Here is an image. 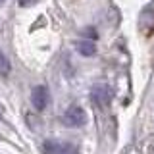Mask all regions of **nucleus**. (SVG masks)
I'll return each instance as SVG.
<instances>
[{"label":"nucleus","instance_id":"1","mask_svg":"<svg viewBox=\"0 0 154 154\" xmlns=\"http://www.w3.org/2000/svg\"><path fill=\"white\" fill-rule=\"evenodd\" d=\"M62 123L66 125V127H81V125L87 123V112L81 106H69V108L64 112V116H62Z\"/></svg>","mask_w":154,"mask_h":154},{"label":"nucleus","instance_id":"2","mask_svg":"<svg viewBox=\"0 0 154 154\" xmlns=\"http://www.w3.org/2000/svg\"><path fill=\"white\" fill-rule=\"evenodd\" d=\"M112 98H114V91L106 85H96V87H93V91H91V100H93L98 108H108L110 102H112Z\"/></svg>","mask_w":154,"mask_h":154},{"label":"nucleus","instance_id":"3","mask_svg":"<svg viewBox=\"0 0 154 154\" xmlns=\"http://www.w3.org/2000/svg\"><path fill=\"white\" fill-rule=\"evenodd\" d=\"M42 152L45 154H77V146L69 143H60V141H45L42 143Z\"/></svg>","mask_w":154,"mask_h":154},{"label":"nucleus","instance_id":"4","mask_svg":"<svg viewBox=\"0 0 154 154\" xmlns=\"http://www.w3.org/2000/svg\"><path fill=\"white\" fill-rule=\"evenodd\" d=\"M31 102H33V106H35V110L42 112V110L48 106V102H50V93H48V87L37 85L35 89L31 91Z\"/></svg>","mask_w":154,"mask_h":154},{"label":"nucleus","instance_id":"5","mask_svg":"<svg viewBox=\"0 0 154 154\" xmlns=\"http://www.w3.org/2000/svg\"><path fill=\"white\" fill-rule=\"evenodd\" d=\"M75 48H77V52H79L81 56H85V58L94 56V52H96V45L93 41H79L75 45Z\"/></svg>","mask_w":154,"mask_h":154},{"label":"nucleus","instance_id":"6","mask_svg":"<svg viewBox=\"0 0 154 154\" xmlns=\"http://www.w3.org/2000/svg\"><path fill=\"white\" fill-rule=\"evenodd\" d=\"M10 71H12V64H10L8 56L2 52V48H0V77H8Z\"/></svg>","mask_w":154,"mask_h":154},{"label":"nucleus","instance_id":"7","mask_svg":"<svg viewBox=\"0 0 154 154\" xmlns=\"http://www.w3.org/2000/svg\"><path fill=\"white\" fill-rule=\"evenodd\" d=\"M17 2H19V6H29L33 0H17Z\"/></svg>","mask_w":154,"mask_h":154},{"label":"nucleus","instance_id":"8","mask_svg":"<svg viewBox=\"0 0 154 154\" xmlns=\"http://www.w3.org/2000/svg\"><path fill=\"white\" fill-rule=\"evenodd\" d=\"M2 2H4V0H0V4H2Z\"/></svg>","mask_w":154,"mask_h":154}]
</instances>
